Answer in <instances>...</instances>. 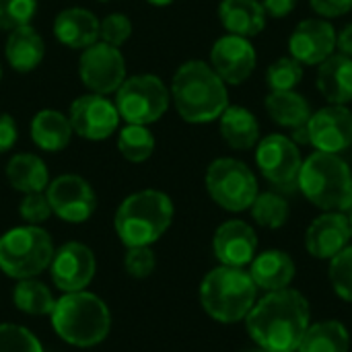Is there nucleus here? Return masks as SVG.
Instances as JSON below:
<instances>
[{
  "instance_id": "nucleus-28",
  "label": "nucleus",
  "mask_w": 352,
  "mask_h": 352,
  "mask_svg": "<svg viewBox=\"0 0 352 352\" xmlns=\"http://www.w3.org/2000/svg\"><path fill=\"white\" fill-rule=\"evenodd\" d=\"M351 332L338 320H326L311 324L301 338L297 352H349Z\"/></svg>"
},
{
  "instance_id": "nucleus-32",
  "label": "nucleus",
  "mask_w": 352,
  "mask_h": 352,
  "mask_svg": "<svg viewBox=\"0 0 352 352\" xmlns=\"http://www.w3.org/2000/svg\"><path fill=\"white\" fill-rule=\"evenodd\" d=\"M250 212H252V219L264 227V229H280L287 225L289 221V214H291V208H289V202L276 194V192H262L256 196L254 204L250 206Z\"/></svg>"
},
{
  "instance_id": "nucleus-38",
  "label": "nucleus",
  "mask_w": 352,
  "mask_h": 352,
  "mask_svg": "<svg viewBox=\"0 0 352 352\" xmlns=\"http://www.w3.org/2000/svg\"><path fill=\"white\" fill-rule=\"evenodd\" d=\"M157 268V256L153 252L151 245H142V248H126V256H124V270L128 276L132 278H148Z\"/></svg>"
},
{
  "instance_id": "nucleus-15",
  "label": "nucleus",
  "mask_w": 352,
  "mask_h": 352,
  "mask_svg": "<svg viewBox=\"0 0 352 352\" xmlns=\"http://www.w3.org/2000/svg\"><path fill=\"white\" fill-rule=\"evenodd\" d=\"M307 126L309 144L320 153L340 155L352 144V111L346 105H326L311 113Z\"/></svg>"
},
{
  "instance_id": "nucleus-2",
  "label": "nucleus",
  "mask_w": 352,
  "mask_h": 352,
  "mask_svg": "<svg viewBox=\"0 0 352 352\" xmlns=\"http://www.w3.org/2000/svg\"><path fill=\"white\" fill-rule=\"evenodd\" d=\"M169 93L175 111L188 124L214 122L229 107L225 80L202 60H188L179 64L171 78Z\"/></svg>"
},
{
  "instance_id": "nucleus-1",
  "label": "nucleus",
  "mask_w": 352,
  "mask_h": 352,
  "mask_svg": "<svg viewBox=\"0 0 352 352\" xmlns=\"http://www.w3.org/2000/svg\"><path fill=\"white\" fill-rule=\"evenodd\" d=\"M309 326V301L291 287L266 293L245 318L250 338L266 351H297Z\"/></svg>"
},
{
  "instance_id": "nucleus-18",
  "label": "nucleus",
  "mask_w": 352,
  "mask_h": 352,
  "mask_svg": "<svg viewBox=\"0 0 352 352\" xmlns=\"http://www.w3.org/2000/svg\"><path fill=\"white\" fill-rule=\"evenodd\" d=\"M289 50L301 64L318 66L336 52V29L328 19H305L291 33Z\"/></svg>"
},
{
  "instance_id": "nucleus-35",
  "label": "nucleus",
  "mask_w": 352,
  "mask_h": 352,
  "mask_svg": "<svg viewBox=\"0 0 352 352\" xmlns=\"http://www.w3.org/2000/svg\"><path fill=\"white\" fill-rule=\"evenodd\" d=\"M330 285L342 301L352 303V245L330 260Z\"/></svg>"
},
{
  "instance_id": "nucleus-45",
  "label": "nucleus",
  "mask_w": 352,
  "mask_h": 352,
  "mask_svg": "<svg viewBox=\"0 0 352 352\" xmlns=\"http://www.w3.org/2000/svg\"><path fill=\"white\" fill-rule=\"evenodd\" d=\"M241 352H297V351H266V349H260V346H252V349H245Z\"/></svg>"
},
{
  "instance_id": "nucleus-47",
  "label": "nucleus",
  "mask_w": 352,
  "mask_h": 352,
  "mask_svg": "<svg viewBox=\"0 0 352 352\" xmlns=\"http://www.w3.org/2000/svg\"><path fill=\"white\" fill-rule=\"evenodd\" d=\"M97 2H111V0H97Z\"/></svg>"
},
{
  "instance_id": "nucleus-16",
  "label": "nucleus",
  "mask_w": 352,
  "mask_h": 352,
  "mask_svg": "<svg viewBox=\"0 0 352 352\" xmlns=\"http://www.w3.org/2000/svg\"><path fill=\"white\" fill-rule=\"evenodd\" d=\"M208 64L225 80V85H241L256 70L258 56L248 37L227 33L214 41Z\"/></svg>"
},
{
  "instance_id": "nucleus-7",
  "label": "nucleus",
  "mask_w": 352,
  "mask_h": 352,
  "mask_svg": "<svg viewBox=\"0 0 352 352\" xmlns=\"http://www.w3.org/2000/svg\"><path fill=\"white\" fill-rule=\"evenodd\" d=\"M54 239L41 225H19L0 235V270L14 280L37 278L54 258Z\"/></svg>"
},
{
  "instance_id": "nucleus-31",
  "label": "nucleus",
  "mask_w": 352,
  "mask_h": 352,
  "mask_svg": "<svg viewBox=\"0 0 352 352\" xmlns=\"http://www.w3.org/2000/svg\"><path fill=\"white\" fill-rule=\"evenodd\" d=\"M155 148H157V140H155V134L151 132V126L126 124L118 132V151L130 163L148 161Z\"/></svg>"
},
{
  "instance_id": "nucleus-33",
  "label": "nucleus",
  "mask_w": 352,
  "mask_h": 352,
  "mask_svg": "<svg viewBox=\"0 0 352 352\" xmlns=\"http://www.w3.org/2000/svg\"><path fill=\"white\" fill-rule=\"evenodd\" d=\"M303 78V64L293 56H283L266 70V85L270 91H295Z\"/></svg>"
},
{
  "instance_id": "nucleus-30",
  "label": "nucleus",
  "mask_w": 352,
  "mask_h": 352,
  "mask_svg": "<svg viewBox=\"0 0 352 352\" xmlns=\"http://www.w3.org/2000/svg\"><path fill=\"white\" fill-rule=\"evenodd\" d=\"M12 303L25 316L43 318L54 311L56 297L45 283L37 278H23V280H16L12 289Z\"/></svg>"
},
{
  "instance_id": "nucleus-9",
  "label": "nucleus",
  "mask_w": 352,
  "mask_h": 352,
  "mask_svg": "<svg viewBox=\"0 0 352 352\" xmlns=\"http://www.w3.org/2000/svg\"><path fill=\"white\" fill-rule=\"evenodd\" d=\"M204 184L212 202L229 212L250 210L260 194L254 171L243 161L233 157L214 159L206 169Z\"/></svg>"
},
{
  "instance_id": "nucleus-34",
  "label": "nucleus",
  "mask_w": 352,
  "mask_h": 352,
  "mask_svg": "<svg viewBox=\"0 0 352 352\" xmlns=\"http://www.w3.org/2000/svg\"><path fill=\"white\" fill-rule=\"evenodd\" d=\"M0 352H45L41 340L25 326L0 324Z\"/></svg>"
},
{
  "instance_id": "nucleus-22",
  "label": "nucleus",
  "mask_w": 352,
  "mask_h": 352,
  "mask_svg": "<svg viewBox=\"0 0 352 352\" xmlns=\"http://www.w3.org/2000/svg\"><path fill=\"white\" fill-rule=\"evenodd\" d=\"M4 58L14 72H33L45 58V41L41 33L33 25L8 31V37L4 41Z\"/></svg>"
},
{
  "instance_id": "nucleus-6",
  "label": "nucleus",
  "mask_w": 352,
  "mask_h": 352,
  "mask_svg": "<svg viewBox=\"0 0 352 352\" xmlns=\"http://www.w3.org/2000/svg\"><path fill=\"white\" fill-rule=\"evenodd\" d=\"M297 188L324 212H346L352 208V171L340 155H309L299 171Z\"/></svg>"
},
{
  "instance_id": "nucleus-5",
  "label": "nucleus",
  "mask_w": 352,
  "mask_h": 352,
  "mask_svg": "<svg viewBox=\"0 0 352 352\" xmlns=\"http://www.w3.org/2000/svg\"><path fill=\"white\" fill-rule=\"evenodd\" d=\"M200 305L219 324H237L258 301V287L243 268L217 266L200 283Z\"/></svg>"
},
{
  "instance_id": "nucleus-19",
  "label": "nucleus",
  "mask_w": 352,
  "mask_h": 352,
  "mask_svg": "<svg viewBox=\"0 0 352 352\" xmlns=\"http://www.w3.org/2000/svg\"><path fill=\"white\" fill-rule=\"evenodd\" d=\"M352 241L351 217L344 212H324L305 231V250L316 260H332Z\"/></svg>"
},
{
  "instance_id": "nucleus-25",
  "label": "nucleus",
  "mask_w": 352,
  "mask_h": 352,
  "mask_svg": "<svg viewBox=\"0 0 352 352\" xmlns=\"http://www.w3.org/2000/svg\"><path fill=\"white\" fill-rule=\"evenodd\" d=\"M219 21L227 33L250 39L264 31L268 14L260 0H221Z\"/></svg>"
},
{
  "instance_id": "nucleus-27",
  "label": "nucleus",
  "mask_w": 352,
  "mask_h": 352,
  "mask_svg": "<svg viewBox=\"0 0 352 352\" xmlns=\"http://www.w3.org/2000/svg\"><path fill=\"white\" fill-rule=\"evenodd\" d=\"M219 130L223 140L235 151H250L260 142V122L241 105H229L221 113Z\"/></svg>"
},
{
  "instance_id": "nucleus-40",
  "label": "nucleus",
  "mask_w": 352,
  "mask_h": 352,
  "mask_svg": "<svg viewBox=\"0 0 352 352\" xmlns=\"http://www.w3.org/2000/svg\"><path fill=\"white\" fill-rule=\"evenodd\" d=\"M19 140V126L10 113H0V155H6L14 148Z\"/></svg>"
},
{
  "instance_id": "nucleus-42",
  "label": "nucleus",
  "mask_w": 352,
  "mask_h": 352,
  "mask_svg": "<svg viewBox=\"0 0 352 352\" xmlns=\"http://www.w3.org/2000/svg\"><path fill=\"white\" fill-rule=\"evenodd\" d=\"M266 14L272 16V19H283L287 14H291L297 6L299 0H260Z\"/></svg>"
},
{
  "instance_id": "nucleus-20",
  "label": "nucleus",
  "mask_w": 352,
  "mask_h": 352,
  "mask_svg": "<svg viewBox=\"0 0 352 352\" xmlns=\"http://www.w3.org/2000/svg\"><path fill=\"white\" fill-rule=\"evenodd\" d=\"M52 31L62 45L82 52L85 47L99 41V19L89 8L68 6L54 16Z\"/></svg>"
},
{
  "instance_id": "nucleus-4",
  "label": "nucleus",
  "mask_w": 352,
  "mask_h": 352,
  "mask_svg": "<svg viewBox=\"0 0 352 352\" xmlns=\"http://www.w3.org/2000/svg\"><path fill=\"white\" fill-rule=\"evenodd\" d=\"M175 217L173 200L155 188L126 196L113 217V229L126 248L157 243L171 227Z\"/></svg>"
},
{
  "instance_id": "nucleus-11",
  "label": "nucleus",
  "mask_w": 352,
  "mask_h": 352,
  "mask_svg": "<svg viewBox=\"0 0 352 352\" xmlns=\"http://www.w3.org/2000/svg\"><path fill=\"white\" fill-rule=\"evenodd\" d=\"M45 196L54 217L70 225L87 223L97 210V194L93 186L76 173H62L50 179Z\"/></svg>"
},
{
  "instance_id": "nucleus-41",
  "label": "nucleus",
  "mask_w": 352,
  "mask_h": 352,
  "mask_svg": "<svg viewBox=\"0 0 352 352\" xmlns=\"http://www.w3.org/2000/svg\"><path fill=\"white\" fill-rule=\"evenodd\" d=\"M311 8L322 19H336L352 10V0H309Z\"/></svg>"
},
{
  "instance_id": "nucleus-10",
  "label": "nucleus",
  "mask_w": 352,
  "mask_h": 352,
  "mask_svg": "<svg viewBox=\"0 0 352 352\" xmlns=\"http://www.w3.org/2000/svg\"><path fill=\"white\" fill-rule=\"evenodd\" d=\"M126 76V58L120 47H113L105 41H95L80 52L78 78L89 93L105 97L116 95Z\"/></svg>"
},
{
  "instance_id": "nucleus-17",
  "label": "nucleus",
  "mask_w": 352,
  "mask_h": 352,
  "mask_svg": "<svg viewBox=\"0 0 352 352\" xmlns=\"http://www.w3.org/2000/svg\"><path fill=\"white\" fill-rule=\"evenodd\" d=\"M212 254L221 266L245 268L258 254L256 229L239 219L225 221L212 237Z\"/></svg>"
},
{
  "instance_id": "nucleus-24",
  "label": "nucleus",
  "mask_w": 352,
  "mask_h": 352,
  "mask_svg": "<svg viewBox=\"0 0 352 352\" xmlns=\"http://www.w3.org/2000/svg\"><path fill=\"white\" fill-rule=\"evenodd\" d=\"M29 136H31V142L43 151V153H60L64 151L74 132H72V126H70V120L64 111L60 109H39L31 124H29Z\"/></svg>"
},
{
  "instance_id": "nucleus-3",
  "label": "nucleus",
  "mask_w": 352,
  "mask_h": 352,
  "mask_svg": "<svg viewBox=\"0 0 352 352\" xmlns=\"http://www.w3.org/2000/svg\"><path fill=\"white\" fill-rule=\"evenodd\" d=\"M56 336L74 349H93L105 342L111 332V311L107 303L91 293H62L50 314Z\"/></svg>"
},
{
  "instance_id": "nucleus-44",
  "label": "nucleus",
  "mask_w": 352,
  "mask_h": 352,
  "mask_svg": "<svg viewBox=\"0 0 352 352\" xmlns=\"http://www.w3.org/2000/svg\"><path fill=\"white\" fill-rule=\"evenodd\" d=\"M148 4H153V6H169V4H173L175 0H146Z\"/></svg>"
},
{
  "instance_id": "nucleus-26",
  "label": "nucleus",
  "mask_w": 352,
  "mask_h": 352,
  "mask_svg": "<svg viewBox=\"0 0 352 352\" xmlns=\"http://www.w3.org/2000/svg\"><path fill=\"white\" fill-rule=\"evenodd\" d=\"M6 182L12 190L25 194L45 192L50 184V169L39 155L33 153H16L6 163Z\"/></svg>"
},
{
  "instance_id": "nucleus-12",
  "label": "nucleus",
  "mask_w": 352,
  "mask_h": 352,
  "mask_svg": "<svg viewBox=\"0 0 352 352\" xmlns=\"http://www.w3.org/2000/svg\"><path fill=\"white\" fill-rule=\"evenodd\" d=\"M68 120L72 132L91 142H101L111 138L122 122L116 103L109 97L97 93H85L76 97L70 103Z\"/></svg>"
},
{
  "instance_id": "nucleus-29",
  "label": "nucleus",
  "mask_w": 352,
  "mask_h": 352,
  "mask_svg": "<svg viewBox=\"0 0 352 352\" xmlns=\"http://www.w3.org/2000/svg\"><path fill=\"white\" fill-rule=\"evenodd\" d=\"M268 116L283 128H301L311 118V105L295 91H270L266 97Z\"/></svg>"
},
{
  "instance_id": "nucleus-8",
  "label": "nucleus",
  "mask_w": 352,
  "mask_h": 352,
  "mask_svg": "<svg viewBox=\"0 0 352 352\" xmlns=\"http://www.w3.org/2000/svg\"><path fill=\"white\" fill-rule=\"evenodd\" d=\"M113 103L122 122L151 126L167 113L171 105V93L157 74H134L126 76L122 87L116 91Z\"/></svg>"
},
{
  "instance_id": "nucleus-46",
  "label": "nucleus",
  "mask_w": 352,
  "mask_h": 352,
  "mask_svg": "<svg viewBox=\"0 0 352 352\" xmlns=\"http://www.w3.org/2000/svg\"><path fill=\"white\" fill-rule=\"evenodd\" d=\"M2 74H4V72H2V64H0V80H2Z\"/></svg>"
},
{
  "instance_id": "nucleus-21",
  "label": "nucleus",
  "mask_w": 352,
  "mask_h": 352,
  "mask_svg": "<svg viewBox=\"0 0 352 352\" xmlns=\"http://www.w3.org/2000/svg\"><path fill=\"white\" fill-rule=\"evenodd\" d=\"M248 272L252 280L256 283L258 291L274 293V291H283L291 287L297 266L291 254L283 250H266L262 254H256Z\"/></svg>"
},
{
  "instance_id": "nucleus-43",
  "label": "nucleus",
  "mask_w": 352,
  "mask_h": 352,
  "mask_svg": "<svg viewBox=\"0 0 352 352\" xmlns=\"http://www.w3.org/2000/svg\"><path fill=\"white\" fill-rule=\"evenodd\" d=\"M336 47L340 54L351 56L352 58V23L344 25L338 33H336Z\"/></svg>"
},
{
  "instance_id": "nucleus-36",
  "label": "nucleus",
  "mask_w": 352,
  "mask_h": 352,
  "mask_svg": "<svg viewBox=\"0 0 352 352\" xmlns=\"http://www.w3.org/2000/svg\"><path fill=\"white\" fill-rule=\"evenodd\" d=\"M37 14V0H0V29L12 31L31 25Z\"/></svg>"
},
{
  "instance_id": "nucleus-14",
  "label": "nucleus",
  "mask_w": 352,
  "mask_h": 352,
  "mask_svg": "<svg viewBox=\"0 0 352 352\" xmlns=\"http://www.w3.org/2000/svg\"><path fill=\"white\" fill-rule=\"evenodd\" d=\"M47 270L52 276V285L60 293H76L85 291L93 283L97 260L89 245L80 241H66L54 252Z\"/></svg>"
},
{
  "instance_id": "nucleus-48",
  "label": "nucleus",
  "mask_w": 352,
  "mask_h": 352,
  "mask_svg": "<svg viewBox=\"0 0 352 352\" xmlns=\"http://www.w3.org/2000/svg\"><path fill=\"white\" fill-rule=\"evenodd\" d=\"M351 233H352V217H351Z\"/></svg>"
},
{
  "instance_id": "nucleus-13",
  "label": "nucleus",
  "mask_w": 352,
  "mask_h": 352,
  "mask_svg": "<svg viewBox=\"0 0 352 352\" xmlns=\"http://www.w3.org/2000/svg\"><path fill=\"white\" fill-rule=\"evenodd\" d=\"M256 165L272 186L289 190L297 186L303 157L293 138L270 134L256 144Z\"/></svg>"
},
{
  "instance_id": "nucleus-37",
  "label": "nucleus",
  "mask_w": 352,
  "mask_h": 352,
  "mask_svg": "<svg viewBox=\"0 0 352 352\" xmlns=\"http://www.w3.org/2000/svg\"><path fill=\"white\" fill-rule=\"evenodd\" d=\"M132 21L124 12H109L99 21V41H105L113 47H122L132 37Z\"/></svg>"
},
{
  "instance_id": "nucleus-39",
  "label": "nucleus",
  "mask_w": 352,
  "mask_h": 352,
  "mask_svg": "<svg viewBox=\"0 0 352 352\" xmlns=\"http://www.w3.org/2000/svg\"><path fill=\"white\" fill-rule=\"evenodd\" d=\"M19 214L27 225H41L45 223L54 212L50 206V200L45 192H35V194H25L21 204H19Z\"/></svg>"
},
{
  "instance_id": "nucleus-23",
  "label": "nucleus",
  "mask_w": 352,
  "mask_h": 352,
  "mask_svg": "<svg viewBox=\"0 0 352 352\" xmlns=\"http://www.w3.org/2000/svg\"><path fill=\"white\" fill-rule=\"evenodd\" d=\"M318 91L332 105H349L352 101V58L344 54H332L318 64Z\"/></svg>"
}]
</instances>
